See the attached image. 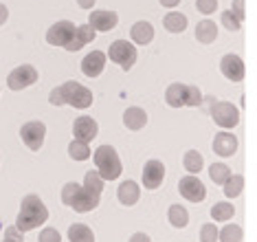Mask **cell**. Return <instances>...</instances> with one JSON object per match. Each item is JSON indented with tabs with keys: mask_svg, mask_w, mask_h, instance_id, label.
<instances>
[{
	"mask_svg": "<svg viewBox=\"0 0 257 242\" xmlns=\"http://www.w3.org/2000/svg\"><path fill=\"white\" fill-rule=\"evenodd\" d=\"M46 220H49V209H46V205L42 203V198L38 194H29V196L22 198L20 214L16 218V229H20L25 233L31 231V229L42 227Z\"/></svg>",
	"mask_w": 257,
	"mask_h": 242,
	"instance_id": "1",
	"label": "cell"
},
{
	"mask_svg": "<svg viewBox=\"0 0 257 242\" xmlns=\"http://www.w3.org/2000/svg\"><path fill=\"white\" fill-rule=\"evenodd\" d=\"M49 102L53 106L68 104V106H73V108L84 110L92 104V93L86 86L77 84V82H66V84H62V86H57L51 91Z\"/></svg>",
	"mask_w": 257,
	"mask_h": 242,
	"instance_id": "2",
	"label": "cell"
},
{
	"mask_svg": "<svg viewBox=\"0 0 257 242\" xmlns=\"http://www.w3.org/2000/svg\"><path fill=\"white\" fill-rule=\"evenodd\" d=\"M99 198L101 196L88 192L84 185H79V183H66V185L62 187V203L68 205L71 209H75L77 214H88V211L97 209Z\"/></svg>",
	"mask_w": 257,
	"mask_h": 242,
	"instance_id": "3",
	"label": "cell"
},
{
	"mask_svg": "<svg viewBox=\"0 0 257 242\" xmlns=\"http://www.w3.org/2000/svg\"><path fill=\"white\" fill-rule=\"evenodd\" d=\"M92 158H95L97 174L101 176V181H116L123 172V163H121V158L112 145H99Z\"/></svg>",
	"mask_w": 257,
	"mask_h": 242,
	"instance_id": "4",
	"label": "cell"
},
{
	"mask_svg": "<svg viewBox=\"0 0 257 242\" xmlns=\"http://www.w3.org/2000/svg\"><path fill=\"white\" fill-rule=\"evenodd\" d=\"M207 99H209V106H211L213 121L218 123L220 128L229 130V128L237 126V123H239V110L231 102H215L213 97H207Z\"/></svg>",
	"mask_w": 257,
	"mask_h": 242,
	"instance_id": "5",
	"label": "cell"
},
{
	"mask_svg": "<svg viewBox=\"0 0 257 242\" xmlns=\"http://www.w3.org/2000/svg\"><path fill=\"white\" fill-rule=\"evenodd\" d=\"M108 57L114 64H119L123 70H130L137 64V46L130 44L127 40H116V42L110 44Z\"/></svg>",
	"mask_w": 257,
	"mask_h": 242,
	"instance_id": "6",
	"label": "cell"
},
{
	"mask_svg": "<svg viewBox=\"0 0 257 242\" xmlns=\"http://www.w3.org/2000/svg\"><path fill=\"white\" fill-rule=\"evenodd\" d=\"M38 82V70L31 64H22V66L14 68L7 77V86L11 91H25V88L33 86Z\"/></svg>",
	"mask_w": 257,
	"mask_h": 242,
	"instance_id": "7",
	"label": "cell"
},
{
	"mask_svg": "<svg viewBox=\"0 0 257 242\" xmlns=\"http://www.w3.org/2000/svg\"><path fill=\"white\" fill-rule=\"evenodd\" d=\"M20 137H22V143H25L31 152H38L44 143V137H46V128L42 121H27L25 126L20 128Z\"/></svg>",
	"mask_w": 257,
	"mask_h": 242,
	"instance_id": "8",
	"label": "cell"
},
{
	"mask_svg": "<svg viewBox=\"0 0 257 242\" xmlns=\"http://www.w3.org/2000/svg\"><path fill=\"white\" fill-rule=\"evenodd\" d=\"M178 190H180V196L187 198L189 203H202L204 196H207V190H204L202 181L198 179V176H191V174H187L180 179Z\"/></svg>",
	"mask_w": 257,
	"mask_h": 242,
	"instance_id": "9",
	"label": "cell"
},
{
	"mask_svg": "<svg viewBox=\"0 0 257 242\" xmlns=\"http://www.w3.org/2000/svg\"><path fill=\"white\" fill-rule=\"evenodd\" d=\"M73 33H75L73 22L71 20H60L49 29V33H46V42L53 44V46H64V49H66L68 42L73 40Z\"/></svg>",
	"mask_w": 257,
	"mask_h": 242,
	"instance_id": "10",
	"label": "cell"
},
{
	"mask_svg": "<svg viewBox=\"0 0 257 242\" xmlns=\"http://www.w3.org/2000/svg\"><path fill=\"white\" fill-rule=\"evenodd\" d=\"M163 179H165V165L159 158H150L143 168V187L154 192L163 185Z\"/></svg>",
	"mask_w": 257,
	"mask_h": 242,
	"instance_id": "11",
	"label": "cell"
},
{
	"mask_svg": "<svg viewBox=\"0 0 257 242\" xmlns=\"http://www.w3.org/2000/svg\"><path fill=\"white\" fill-rule=\"evenodd\" d=\"M97 132H99V128H97V121L92 119V117H77L73 123L75 141H81V143H86V145L97 137Z\"/></svg>",
	"mask_w": 257,
	"mask_h": 242,
	"instance_id": "12",
	"label": "cell"
},
{
	"mask_svg": "<svg viewBox=\"0 0 257 242\" xmlns=\"http://www.w3.org/2000/svg\"><path fill=\"white\" fill-rule=\"evenodd\" d=\"M220 70L224 77H229L231 82H242L244 79V62L242 57L235 53H229L220 60Z\"/></svg>",
	"mask_w": 257,
	"mask_h": 242,
	"instance_id": "13",
	"label": "cell"
},
{
	"mask_svg": "<svg viewBox=\"0 0 257 242\" xmlns=\"http://www.w3.org/2000/svg\"><path fill=\"white\" fill-rule=\"evenodd\" d=\"M116 14L114 11H106V9H99V11H92L90 14V20H88V27L92 29V31H112L114 25H116Z\"/></svg>",
	"mask_w": 257,
	"mask_h": 242,
	"instance_id": "14",
	"label": "cell"
},
{
	"mask_svg": "<svg viewBox=\"0 0 257 242\" xmlns=\"http://www.w3.org/2000/svg\"><path fill=\"white\" fill-rule=\"evenodd\" d=\"M106 68V55L101 51H90L88 55L81 60V73L88 77H99Z\"/></svg>",
	"mask_w": 257,
	"mask_h": 242,
	"instance_id": "15",
	"label": "cell"
},
{
	"mask_svg": "<svg viewBox=\"0 0 257 242\" xmlns=\"http://www.w3.org/2000/svg\"><path fill=\"white\" fill-rule=\"evenodd\" d=\"M213 152L218 156H233L237 152V139L231 132H218L213 139Z\"/></svg>",
	"mask_w": 257,
	"mask_h": 242,
	"instance_id": "16",
	"label": "cell"
},
{
	"mask_svg": "<svg viewBox=\"0 0 257 242\" xmlns=\"http://www.w3.org/2000/svg\"><path fill=\"white\" fill-rule=\"evenodd\" d=\"M116 198H119L121 205L132 207V205H137V200L141 198V187L137 185V181H123L119 185V190H116Z\"/></svg>",
	"mask_w": 257,
	"mask_h": 242,
	"instance_id": "17",
	"label": "cell"
},
{
	"mask_svg": "<svg viewBox=\"0 0 257 242\" xmlns=\"http://www.w3.org/2000/svg\"><path fill=\"white\" fill-rule=\"evenodd\" d=\"M145 123H148V113H145L143 108H139V106H132V108H127L123 113V126L127 130H141L145 128Z\"/></svg>",
	"mask_w": 257,
	"mask_h": 242,
	"instance_id": "18",
	"label": "cell"
},
{
	"mask_svg": "<svg viewBox=\"0 0 257 242\" xmlns=\"http://www.w3.org/2000/svg\"><path fill=\"white\" fill-rule=\"evenodd\" d=\"M95 40V31L88 27V25H81V27H75V33H73V40L68 42L66 51H79L81 46L90 44Z\"/></svg>",
	"mask_w": 257,
	"mask_h": 242,
	"instance_id": "19",
	"label": "cell"
},
{
	"mask_svg": "<svg viewBox=\"0 0 257 242\" xmlns=\"http://www.w3.org/2000/svg\"><path fill=\"white\" fill-rule=\"evenodd\" d=\"M130 35H132V40L137 44H150L152 40H154V27L150 25V22H134L132 29H130Z\"/></svg>",
	"mask_w": 257,
	"mask_h": 242,
	"instance_id": "20",
	"label": "cell"
},
{
	"mask_svg": "<svg viewBox=\"0 0 257 242\" xmlns=\"http://www.w3.org/2000/svg\"><path fill=\"white\" fill-rule=\"evenodd\" d=\"M185 95H187V84H172L165 91V102L172 108H183L185 106Z\"/></svg>",
	"mask_w": 257,
	"mask_h": 242,
	"instance_id": "21",
	"label": "cell"
},
{
	"mask_svg": "<svg viewBox=\"0 0 257 242\" xmlns=\"http://www.w3.org/2000/svg\"><path fill=\"white\" fill-rule=\"evenodd\" d=\"M196 38L202 44H211L218 38V25L213 20H202L196 25Z\"/></svg>",
	"mask_w": 257,
	"mask_h": 242,
	"instance_id": "22",
	"label": "cell"
},
{
	"mask_svg": "<svg viewBox=\"0 0 257 242\" xmlns=\"http://www.w3.org/2000/svg\"><path fill=\"white\" fill-rule=\"evenodd\" d=\"M163 27H165L169 33H183L187 29V16L178 14V11H172V14H167L163 18Z\"/></svg>",
	"mask_w": 257,
	"mask_h": 242,
	"instance_id": "23",
	"label": "cell"
},
{
	"mask_svg": "<svg viewBox=\"0 0 257 242\" xmlns=\"http://www.w3.org/2000/svg\"><path fill=\"white\" fill-rule=\"evenodd\" d=\"M167 220L172 222V227L183 229V227H187V222H189V214H187V209L183 205H172V207L167 209Z\"/></svg>",
	"mask_w": 257,
	"mask_h": 242,
	"instance_id": "24",
	"label": "cell"
},
{
	"mask_svg": "<svg viewBox=\"0 0 257 242\" xmlns=\"http://www.w3.org/2000/svg\"><path fill=\"white\" fill-rule=\"evenodd\" d=\"M183 165H185L187 172L194 176V174H198V172H202L204 158H202V154H200L198 150H189V152H185V156H183Z\"/></svg>",
	"mask_w": 257,
	"mask_h": 242,
	"instance_id": "25",
	"label": "cell"
},
{
	"mask_svg": "<svg viewBox=\"0 0 257 242\" xmlns=\"http://www.w3.org/2000/svg\"><path fill=\"white\" fill-rule=\"evenodd\" d=\"M68 240L71 242H95V233L88 225H71L68 227Z\"/></svg>",
	"mask_w": 257,
	"mask_h": 242,
	"instance_id": "26",
	"label": "cell"
},
{
	"mask_svg": "<svg viewBox=\"0 0 257 242\" xmlns=\"http://www.w3.org/2000/svg\"><path fill=\"white\" fill-rule=\"evenodd\" d=\"M233 216H235V207H233L231 203L222 200V203H215L211 207V218L218 222H226V220H231Z\"/></svg>",
	"mask_w": 257,
	"mask_h": 242,
	"instance_id": "27",
	"label": "cell"
},
{
	"mask_svg": "<svg viewBox=\"0 0 257 242\" xmlns=\"http://www.w3.org/2000/svg\"><path fill=\"white\" fill-rule=\"evenodd\" d=\"M222 190H224L226 198H237L239 194H242V190H244V179L239 174H231L229 179H226L224 185H222Z\"/></svg>",
	"mask_w": 257,
	"mask_h": 242,
	"instance_id": "28",
	"label": "cell"
},
{
	"mask_svg": "<svg viewBox=\"0 0 257 242\" xmlns=\"http://www.w3.org/2000/svg\"><path fill=\"white\" fill-rule=\"evenodd\" d=\"M209 176H211V181L215 185H224L226 179L231 176V168L224 163H213L211 168H209Z\"/></svg>",
	"mask_w": 257,
	"mask_h": 242,
	"instance_id": "29",
	"label": "cell"
},
{
	"mask_svg": "<svg viewBox=\"0 0 257 242\" xmlns=\"http://www.w3.org/2000/svg\"><path fill=\"white\" fill-rule=\"evenodd\" d=\"M68 156L73 158V161H86V158L90 156V147L86 143H81V141H71L68 143Z\"/></svg>",
	"mask_w": 257,
	"mask_h": 242,
	"instance_id": "30",
	"label": "cell"
},
{
	"mask_svg": "<svg viewBox=\"0 0 257 242\" xmlns=\"http://www.w3.org/2000/svg\"><path fill=\"white\" fill-rule=\"evenodd\" d=\"M84 187H86L88 192L97 194V196H101V192H103V181H101V176L97 174V170H90V172L86 174V179H84Z\"/></svg>",
	"mask_w": 257,
	"mask_h": 242,
	"instance_id": "31",
	"label": "cell"
},
{
	"mask_svg": "<svg viewBox=\"0 0 257 242\" xmlns=\"http://www.w3.org/2000/svg\"><path fill=\"white\" fill-rule=\"evenodd\" d=\"M218 242H242V227L226 225L222 231H218Z\"/></svg>",
	"mask_w": 257,
	"mask_h": 242,
	"instance_id": "32",
	"label": "cell"
},
{
	"mask_svg": "<svg viewBox=\"0 0 257 242\" xmlns=\"http://www.w3.org/2000/svg\"><path fill=\"white\" fill-rule=\"evenodd\" d=\"M202 93L198 86H187V95H185V106H200L202 104Z\"/></svg>",
	"mask_w": 257,
	"mask_h": 242,
	"instance_id": "33",
	"label": "cell"
},
{
	"mask_svg": "<svg viewBox=\"0 0 257 242\" xmlns=\"http://www.w3.org/2000/svg\"><path fill=\"white\" fill-rule=\"evenodd\" d=\"M222 25L229 29V31H237L239 25H242V20H239V18L229 9V11H222Z\"/></svg>",
	"mask_w": 257,
	"mask_h": 242,
	"instance_id": "34",
	"label": "cell"
},
{
	"mask_svg": "<svg viewBox=\"0 0 257 242\" xmlns=\"http://www.w3.org/2000/svg\"><path fill=\"white\" fill-rule=\"evenodd\" d=\"M200 242H218V229L215 225H202L200 227Z\"/></svg>",
	"mask_w": 257,
	"mask_h": 242,
	"instance_id": "35",
	"label": "cell"
},
{
	"mask_svg": "<svg viewBox=\"0 0 257 242\" xmlns=\"http://www.w3.org/2000/svg\"><path fill=\"white\" fill-rule=\"evenodd\" d=\"M196 9L204 16H211L213 11H218V0H196Z\"/></svg>",
	"mask_w": 257,
	"mask_h": 242,
	"instance_id": "36",
	"label": "cell"
},
{
	"mask_svg": "<svg viewBox=\"0 0 257 242\" xmlns=\"http://www.w3.org/2000/svg\"><path fill=\"white\" fill-rule=\"evenodd\" d=\"M38 240L40 242H62V233L57 231V229H53V227H46V229L40 231V238Z\"/></svg>",
	"mask_w": 257,
	"mask_h": 242,
	"instance_id": "37",
	"label": "cell"
},
{
	"mask_svg": "<svg viewBox=\"0 0 257 242\" xmlns=\"http://www.w3.org/2000/svg\"><path fill=\"white\" fill-rule=\"evenodd\" d=\"M5 240H11V242H22V231L16 227H9L5 229Z\"/></svg>",
	"mask_w": 257,
	"mask_h": 242,
	"instance_id": "38",
	"label": "cell"
},
{
	"mask_svg": "<svg viewBox=\"0 0 257 242\" xmlns=\"http://www.w3.org/2000/svg\"><path fill=\"white\" fill-rule=\"evenodd\" d=\"M231 11L239 18V20H244V0H233V7H231Z\"/></svg>",
	"mask_w": 257,
	"mask_h": 242,
	"instance_id": "39",
	"label": "cell"
},
{
	"mask_svg": "<svg viewBox=\"0 0 257 242\" xmlns=\"http://www.w3.org/2000/svg\"><path fill=\"white\" fill-rule=\"evenodd\" d=\"M127 242H150V235L148 233H134Z\"/></svg>",
	"mask_w": 257,
	"mask_h": 242,
	"instance_id": "40",
	"label": "cell"
},
{
	"mask_svg": "<svg viewBox=\"0 0 257 242\" xmlns=\"http://www.w3.org/2000/svg\"><path fill=\"white\" fill-rule=\"evenodd\" d=\"M7 18H9V11H7V7H5L3 3H0V25H5V22H7Z\"/></svg>",
	"mask_w": 257,
	"mask_h": 242,
	"instance_id": "41",
	"label": "cell"
},
{
	"mask_svg": "<svg viewBox=\"0 0 257 242\" xmlns=\"http://www.w3.org/2000/svg\"><path fill=\"white\" fill-rule=\"evenodd\" d=\"M159 3L163 5V7L172 9V7H176V5H180V0H159Z\"/></svg>",
	"mask_w": 257,
	"mask_h": 242,
	"instance_id": "42",
	"label": "cell"
},
{
	"mask_svg": "<svg viewBox=\"0 0 257 242\" xmlns=\"http://www.w3.org/2000/svg\"><path fill=\"white\" fill-rule=\"evenodd\" d=\"M77 5L81 9H90L92 5H95V0H77Z\"/></svg>",
	"mask_w": 257,
	"mask_h": 242,
	"instance_id": "43",
	"label": "cell"
},
{
	"mask_svg": "<svg viewBox=\"0 0 257 242\" xmlns=\"http://www.w3.org/2000/svg\"><path fill=\"white\" fill-rule=\"evenodd\" d=\"M3 242H11V240H3Z\"/></svg>",
	"mask_w": 257,
	"mask_h": 242,
	"instance_id": "44",
	"label": "cell"
},
{
	"mask_svg": "<svg viewBox=\"0 0 257 242\" xmlns=\"http://www.w3.org/2000/svg\"><path fill=\"white\" fill-rule=\"evenodd\" d=\"M0 229H3V222H0Z\"/></svg>",
	"mask_w": 257,
	"mask_h": 242,
	"instance_id": "45",
	"label": "cell"
}]
</instances>
